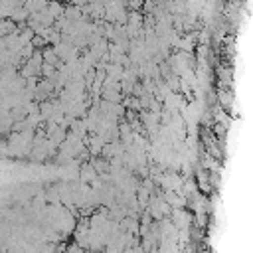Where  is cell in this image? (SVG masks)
<instances>
[{"label":"cell","mask_w":253,"mask_h":253,"mask_svg":"<svg viewBox=\"0 0 253 253\" xmlns=\"http://www.w3.org/2000/svg\"><path fill=\"white\" fill-rule=\"evenodd\" d=\"M79 180L85 184V182H93V180H97V172H95V168H93V164L91 162H85L83 166H81V170H79Z\"/></svg>","instance_id":"6da1fadb"},{"label":"cell","mask_w":253,"mask_h":253,"mask_svg":"<svg viewBox=\"0 0 253 253\" xmlns=\"http://www.w3.org/2000/svg\"><path fill=\"white\" fill-rule=\"evenodd\" d=\"M219 105L225 107V109H231V105H233V95H231V91H221V93H219Z\"/></svg>","instance_id":"7a4b0ae2"},{"label":"cell","mask_w":253,"mask_h":253,"mask_svg":"<svg viewBox=\"0 0 253 253\" xmlns=\"http://www.w3.org/2000/svg\"><path fill=\"white\" fill-rule=\"evenodd\" d=\"M30 42H32L34 47H43V45H47V42H45L42 36H36V34H34V38H32Z\"/></svg>","instance_id":"3957f363"},{"label":"cell","mask_w":253,"mask_h":253,"mask_svg":"<svg viewBox=\"0 0 253 253\" xmlns=\"http://www.w3.org/2000/svg\"><path fill=\"white\" fill-rule=\"evenodd\" d=\"M126 8L128 10H140L142 8V0H126Z\"/></svg>","instance_id":"277c9868"}]
</instances>
